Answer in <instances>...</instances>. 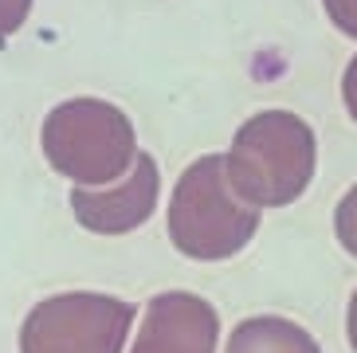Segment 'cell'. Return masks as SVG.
Here are the masks:
<instances>
[{"instance_id": "cell-11", "label": "cell", "mask_w": 357, "mask_h": 353, "mask_svg": "<svg viewBox=\"0 0 357 353\" xmlns=\"http://www.w3.org/2000/svg\"><path fill=\"white\" fill-rule=\"evenodd\" d=\"M342 98H346V110H349V118L357 122V55L349 59L346 75H342Z\"/></svg>"}, {"instance_id": "cell-6", "label": "cell", "mask_w": 357, "mask_h": 353, "mask_svg": "<svg viewBox=\"0 0 357 353\" xmlns=\"http://www.w3.org/2000/svg\"><path fill=\"white\" fill-rule=\"evenodd\" d=\"M158 193H161V173L158 161L149 153H137L130 165L126 181L114 188H75L71 193V208L79 224L98 236H122V232L142 228L153 208H158Z\"/></svg>"}, {"instance_id": "cell-7", "label": "cell", "mask_w": 357, "mask_h": 353, "mask_svg": "<svg viewBox=\"0 0 357 353\" xmlns=\"http://www.w3.org/2000/svg\"><path fill=\"white\" fill-rule=\"evenodd\" d=\"M224 353H322L314 342V333L303 330L291 318L279 314H255L243 318L236 330L228 333Z\"/></svg>"}, {"instance_id": "cell-2", "label": "cell", "mask_w": 357, "mask_h": 353, "mask_svg": "<svg viewBox=\"0 0 357 353\" xmlns=\"http://www.w3.org/2000/svg\"><path fill=\"white\" fill-rule=\"evenodd\" d=\"M259 208L236 197L224 173V153L197 157L181 173L169 200V239L197 263H220L252 243L259 232Z\"/></svg>"}, {"instance_id": "cell-3", "label": "cell", "mask_w": 357, "mask_h": 353, "mask_svg": "<svg viewBox=\"0 0 357 353\" xmlns=\"http://www.w3.org/2000/svg\"><path fill=\"white\" fill-rule=\"evenodd\" d=\"M43 153L79 188H102L114 176L130 173L137 157L134 126L110 103L71 98L55 106L43 122Z\"/></svg>"}, {"instance_id": "cell-9", "label": "cell", "mask_w": 357, "mask_h": 353, "mask_svg": "<svg viewBox=\"0 0 357 353\" xmlns=\"http://www.w3.org/2000/svg\"><path fill=\"white\" fill-rule=\"evenodd\" d=\"M326 16L334 20V28L349 40H357V0H322Z\"/></svg>"}, {"instance_id": "cell-1", "label": "cell", "mask_w": 357, "mask_h": 353, "mask_svg": "<svg viewBox=\"0 0 357 353\" xmlns=\"http://www.w3.org/2000/svg\"><path fill=\"white\" fill-rule=\"evenodd\" d=\"M314 130L291 110H259L236 130L224 153V173L236 197L252 208H287L314 176Z\"/></svg>"}, {"instance_id": "cell-5", "label": "cell", "mask_w": 357, "mask_h": 353, "mask_svg": "<svg viewBox=\"0 0 357 353\" xmlns=\"http://www.w3.org/2000/svg\"><path fill=\"white\" fill-rule=\"evenodd\" d=\"M220 318L212 302L189 291H165L149 299L130 353H216Z\"/></svg>"}, {"instance_id": "cell-8", "label": "cell", "mask_w": 357, "mask_h": 353, "mask_svg": "<svg viewBox=\"0 0 357 353\" xmlns=\"http://www.w3.org/2000/svg\"><path fill=\"white\" fill-rule=\"evenodd\" d=\"M334 232H337V239H342V248L357 260V185L337 200V208H334Z\"/></svg>"}, {"instance_id": "cell-4", "label": "cell", "mask_w": 357, "mask_h": 353, "mask_svg": "<svg viewBox=\"0 0 357 353\" xmlns=\"http://www.w3.org/2000/svg\"><path fill=\"white\" fill-rule=\"evenodd\" d=\"M134 306L110 294H55L20 326V353H122Z\"/></svg>"}, {"instance_id": "cell-12", "label": "cell", "mask_w": 357, "mask_h": 353, "mask_svg": "<svg viewBox=\"0 0 357 353\" xmlns=\"http://www.w3.org/2000/svg\"><path fill=\"white\" fill-rule=\"evenodd\" d=\"M346 338H349V345H354V353H357V291H354L349 310H346Z\"/></svg>"}, {"instance_id": "cell-10", "label": "cell", "mask_w": 357, "mask_h": 353, "mask_svg": "<svg viewBox=\"0 0 357 353\" xmlns=\"http://www.w3.org/2000/svg\"><path fill=\"white\" fill-rule=\"evenodd\" d=\"M28 8H32V0H0V40L20 28Z\"/></svg>"}]
</instances>
